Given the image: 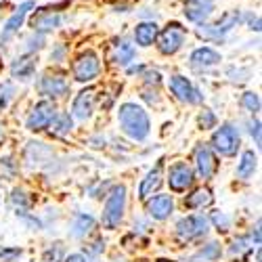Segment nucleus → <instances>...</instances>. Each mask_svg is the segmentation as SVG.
<instances>
[{
    "mask_svg": "<svg viewBox=\"0 0 262 262\" xmlns=\"http://www.w3.org/2000/svg\"><path fill=\"white\" fill-rule=\"evenodd\" d=\"M118 120L122 130L133 141H145L149 137V130H151L149 116L137 103H124L118 112Z\"/></svg>",
    "mask_w": 262,
    "mask_h": 262,
    "instance_id": "nucleus-1",
    "label": "nucleus"
},
{
    "mask_svg": "<svg viewBox=\"0 0 262 262\" xmlns=\"http://www.w3.org/2000/svg\"><path fill=\"white\" fill-rule=\"evenodd\" d=\"M124 210H126V187H114L112 193L107 195V202L103 208V227L107 229H116L122 218H124Z\"/></svg>",
    "mask_w": 262,
    "mask_h": 262,
    "instance_id": "nucleus-2",
    "label": "nucleus"
},
{
    "mask_svg": "<svg viewBox=\"0 0 262 262\" xmlns=\"http://www.w3.org/2000/svg\"><path fill=\"white\" fill-rule=\"evenodd\" d=\"M212 145L221 156H235L239 149V133L231 124H223L221 128L212 135Z\"/></svg>",
    "mask_w": 262,
    "mask_h": 262,
    "instance_id": "nucleus-3",
    "label": "nucleus"
},
{
    "mask_svg": "<svg viewBox=\"0 0 262 262\" xmlns=\"http://www.w3.org/2000/svg\"><path fill=\"white\" fill-rule=\"evenodd\" d=\"M210 229V223L206 216H187V218H181V221L177 223V235L179 239H183V242H191V239H198V237H204Z\"/></svg>",
    "mask_w": 262,
    "mask_h": 262,
    "instance_id": "nucleus-4",
    "label": "nucleus"
},
{
    "mask_svg": "<svg viewBox=\"0 0 262 262\" xmlns=\"http://www.w3.org/2000/svg\"><path fill=\"white\" fill-rule=\"evenodd\" d=\"M239 13L237 11H233V13H227L218 24H214V26H206V24H202L200 28H198V36H202L204 40H223L233 28H237V24H239Z\"/></svg>",
    "mask_w": 262,
    "mask_h": 262,
    "instance_id": "nucleus-5",
    "label": "nucleus"
},
{
    "mask_svg": "<svg viewBox=\"0 0 262 262\" xmlns=\"http://www.w3.org/2000/svg\"><path fill=\"white\" fill-rule=\"evenodd\" d=\"M99 72H101V63H99L97 53L93 51L82 53L74 63V78L78 82H91L99 76Z\"/></svg>",
    "mask_w": 262,
    "mask_h": 262,
    "instance_id": "nucleus-6",
    "label": "nucleus"
},
{
    "mask_svg": "<svg viewBox=\"0 0 262 262\" xmlns=\"http://www.w3.org/2000/svg\"><path fill=\"white\" fill-rule=\"evenodd\" d=\"M185 36H187V32H185V28H181L179 24H172V26H168L164 32H160L158 34V49H160V53H164V55H174L181 47H183V42H185Z\"/></svg>",
    "mask_w": 262,
    "mask_h": 262,
    "instance_id": "nucleus-7",
    "label": "nucleus"
},
{
    "mask_svg": "<svg viewBox=\"0 0 262 262\" xmlns=\"http://www.w3.org/2000/svg\"><path fill=\"white\" fill-rule=\"evenodd\" d=\"M57 114V109H55V103L51 101H40L34 109H32V114L28 118V128L34 130V133H38V130H45L51 120L55 118Z\"/></svg>",
    "mask_w": 262,
    "mask_h": 262,
    "instance_id": "nucleus-8",
    "label": "nucleus"
},
{
    "mask_svg": "<svg viewBox=\"0 0 262 262\" xmlns=\"http://www.w3.org/2000/svg\"><path fill=\"white\" fill-rule=\"evenodd\" d=\"M170 91H172V95L177 97L179 101H183V103H202V95H200V91L195 89V86L187 80V78H183V76H172L170 78Z\"/></svg>",
    "mask_w": 262,
    "mask_h": 262,
    "instance_id": "nucleus-9",
    "label": "nucleus"
},
{
    "mask_svg": "<svg viewBox=\"0 0 262 262\" xmlns=\"http://www.w3.org/2000/svg\"><path fill=\"white\" fill-rule=\"evenodd\" d=\"M193 156H195V168H198L200 177L206 179V181L212 179L216 174V170H218V162H216V158L212 154V149L208 145H198Z\"/></svg>",
    "mask_w": 262,
    "mask_h": 262,
    "instance_id": "nucleus-10",
    "label": "nucleus"
},
{
    "mask_svg": "<svg viewBox=\"0 0 262 262\" xmlns=\"http://www.w3.org/2000/svg\"><path fill=\"white\" fill-rule=\"evenodd\" d=\"M168 183H170V189L172 191H187L191 185H193V170L189 164L185 162H179L170 168V174H168Z\"/></svg>",
    "mask_w": 262,
    "mask_h": 262,
    "instance_id": "nucleus-11",
    "label": "nucleus"
},
{
    "mask_svg": "<svg viewBox=\"0 0 262 262\" xmlns=\"http://www.w3.org/2000/svg\"><path fill=\"white\" fill-rule=\"evenodd\" d=\"M95 99H97L95 89H86V91L78 93V97L74 99V105H72V116L76 120H89L95 109Z\"/></svg>",
    "mask_w": 262,
    "mask_h": 262,
    "instance_id": "nucleus-12",
    "label": "nucleus"
},
{
    "mask_svg": "<svg viewBox=\"0 0 262 262\" xmlns=\"http://www.w3.org/2000/svg\"><path fill=\"white\" fill-rule=\"evenodd\" d=\"M212 11H214L212 0H187L185 3V17L200 26L212 15Z\"/></svg>",
    "mask_w": 262,
    "mask_h": 262,
    "instance_id": "nucleus-13",
    "label": "nucleus"
},
{
    "mask_svg": "<svg viewBox=\"0 0 262 262\" xmlns=\"http://www.w3.org/2000/svg\"><path fill=\"white\" fill-rule=\"evenodd\" d=\"M32 9H34V3H32V0H28V3H24L9 17V21L5 24V30H3V40H9V38H13L19 32V28L24 26V21H26V17H28V13Z\"/></svg>",
    "mask_w": 262,
    "mask_h": 262,
    "instance_id": "nucleus-14",
    "label": "nucleus"
},
{
    "mask_svg": "<svg viewBox=\"0 0 262 262\" xmlns=\"http://www.w3.org/2000/svg\"><path fill=\"white\" fill-rule=\"evenodd\" d=\"M162 170H164V160H160L156 164V168L143 179V183L139 187V198L141 200H147L149 195H154L160 189V185H162Z\"/></svg>",
    "mask_w": 262,
    "mask_h": 262,
    "instance_id": "nucleus-15",
    "label": "nucleus"
},
{
    "mask_svg": "<svg viewBox=\"0 0 262 262\" xmlns=\"http://www.w3.org/2000/svg\"><path fill=\"white\" fill-rule=\"evenodd\" d=\"M174 210V204H172V198L170 195H156L154 200L147 202V212L151 218H156V221H164L168 218Z\"/></svg>",
    "mask_w": 262,
    "mask_h": 262,
    "instance_id": "nucleus-16",
    "label": "nucleus"
},
{
    "mask_svg": "<svg viewBox=\"0 0 262 262\" xmlns=\"http://www.w3.org/2000/svg\"><path fill=\"white\" fill-rule=\"evenodd\" d=\"M38 89L42 95H49V97H63L65 93H68L70 84L68 80H65L63 76H45L40 80Z\"/></svg>",
    "mask_w": 262,
    "mask_h": 262,
    "instance_id": "nucleus-17",
    "label": "nucleus"
},
{
    "mask_svg": "<svg viewBox=\"0 0 262 262\" xmlns=\"http://www.w3.org/2000/svg\"><path fill=\"white\" fill-rule=\"evenodd\" d=\"M216 63H221V55H218L214 49H210V47L195 49L191 53V65L195 70H208V68H214Z\"/></svg>",
    "mask_w": 262,
    "mask_h": 262,
    "instance_id": "nucleus-18",
    "label": "nucleus"
},
{
    "mask_svg": "<svg viewBox=\"0 0 262 262\" xmlns=\"http://www.w3.org/2000/svg\"><path fill=\"white\" fill-rule=\"evenodd\" d=\"M158 34H160V30L154 21H143V24H139L135 28V40L139 47H151L156 42Z\"/></svg>",
    "mask_w": 262,
    "mask_h": 262,
    "instance_id": "nucleus-19",
    "label": "nucleus"
},
{
    "mask_svg": "<svg viewBox=\"0 0 262 262\" xmlns=\"http://www.w3.org/2000/svg\"><path fill=\"white\" fill-rule=\"evenodd\" d=\"M61 26V17L57 13H40L38 17L32 19V28L38 32V34H45V32H51L55 28Z\"/></svg>",
    "mask_w": 262,
    "mask_h": 262,
    "instance_id": "nucleus-20",
    "label": "nucleus"
},
{
    "mask_svg": "<svg viewBox=\"0 0 262 262\" xmlns=\"http://www.w3.org/2000/svg\"><path fill=\"white\" fill-rule=\"evenodd\" d=\"M34 70H36V57H30V55L13 61V65H11V74H13L15 78H19V80L32 78Z\"/></svg>",
    "mask_w": 262,
    "mask_h": 262,
    "instance_id": "nucleus-21",
    "label": "nucleus"
},
{
    "mask_svg": "<svg viewBox=\"0 0 262 262\" xmlns=\"http://www.w3.org/2000/svg\"><path fill=\"white\" fill-rule=\"evenodd\" d=\"M214 202V195L210 189L202 187V189H195L189 198L185 200V206L191 208V210H198V208H206V206H212Z\"/></svg>",
    "mask_w": 262,
    "mask_h": 262,
    "instance_id": "nucleus-22",
    "label": "nucleus"
},
{
    "mask_svg": "<svg viewBox=\"0 0 262 262\" xmlns=\"http://www.w3.org/2000/svg\"><path fill=\"white\" fill-rule=\"evenodd\" d=\"M47 128L51 130L53 137H65V135H70V130L74 128L72 116L70 114H55V118L51 120V124Z\"/></svg>",
    "mask_w": 262,
    "mask_h": 262,
    "instance_id": "nucleus-23",
    "label": "nucleus"
},
{
    "mask_svg": "<svg viewBox=\"0 0 262 262\" xmlns=\"http://www.w3.org/2000/svg\"><path fill=\"white\" fill-rule=\"evenodd\" d=\"M112 59H114V63H118V65H128L130 61L135 59V47L130 45L128 40H120L118 45H116V49H114Z\"/></svg>",
    "mask_w": 262,
    "mask_h": 262,
    "instance_id": "nucleus-24",
    "label": "nucleus"
},
{
    "mask_svg": "<svg viewBox=\"0 0 262 262\" xmlns=\"http://www.w3.org/2000/svg\"><path fill=\"white\" fill-rule=\"evenodd\" d=\"M256 162H258V158H256L254 151H244L242 162H239V166H237V177L248 181L254 174V170H256Z\"/></svg>",
    "mask_w": 262,
    "mask_h": 262,
    "instance_id": "nucleus-25",
    "label": "nucleus"
},
{
    "mask_svg": "<svg viewBox=\"0 0 262 262\" xmlns=\"http://www.w3.org/2000/svg\"><path fill=\"white\" fill-rule=\"evenodd\" d=\"M254 250V239L252 237H237L233 246H231V256L237 260H246L250 256V252Z\"/></svg>",
    "mask_w": 262,
    "mask_h": 262,
    "instance_id": "nucleus-26",
    "label": "nucleus"
},
{
    "mask_svg": "<svg viewBox=\"0 0 262 262\" xmlns=\"http://www.w3.org/2000/svg\"><path fill=\"white\" fill-rule=\"evenodd\" d=\"M221 254H223L221 246H218L216 242H212V244L204 246L198 254H193L191 262H212V260H218V258H221Z\"/></svg>",
    "mask_w": 262,
    "mask_h": 262,
    "instance_id": "nucleus-27",
    "label": "nucleus"
},
{
    "mask_svg": "<svg viewBox=\"0 0 262 262\" xmlns=\"http://www.w3.org/2000/svg\"><path fill=\"white\" fill-rule=\"evenodd\" d=\"M95 227V218L89 216V214H78L76 221H74V231L72 235L74 237H86V233H91V229Z\"/></svg>",
    "mask_w": 262,
    "mask_h": 262,
    "instance_id": "nucleus-28",
    "label": "nucleus"
},
{
    "mask_svg": "<svg viewBox=\"0 0 262 262\" xmlns=\"http://www.w3.org/2000/svg\"><path fill=\"white\" fill-rule=\"evenodd\" d=\"M15 97V86L13 82H3L0 84V112L11 103V99Z\"/></svg>",
    "mask_w": 262,
    "mask_h": 262,
    "instance_id": "nucleus-29",
    "label": "nucleus"
},
{
    "mask_svg": "<svg viewBox=\"0 0 262 262\" xmlns=\"http://www.w3.org/2000/svg\"><path fill=\"white\" fill-rule=\"evenodd\" d=\"M242 103H244V107L248 109V112H252V114L260 112V97L256 93H246L242 97Z\"/></svg>",
    "mask_w": 262,
    "mask_h": 262,
    "instance_id": "nucleus-30",
    "label": "nucleus"
},
{
    "mask_svg": "<svg viewBox=\"0 0 262 262\" xmlns=\"http://www.w3.org/2000/svg\"><path fill=\"white\" fill-rule=\"evenodd\" d=\"M212 223L216 225L218 231H229L231 229V221H229V216H225L223 212H212Z\"/></svg>",
    "mask_w": 262,
    "mask_h": 262,
    "instance_id": "nucleus-31",
    "label": "nucleus"
},
{
    "mask_svg": "<svg viewBox=\"0 0 262 262\" xmlns=\"http://www.w3.org/2000/svg\"><path fill=\"white\" fill-rule=\"evenodd\" d=\"M216 126V116L210 112V109H204V112L200 114V128L204 130H210Z\"/></svg>",
    "mask_w": 262,
    "mask_h": 262,
    "instance_id": "nucleus-32",
    "label": "nucleus"
},
{
    "mask_svg": "<svg viewBox=\"0 0 262 262\" xmlns=\"http://www.w3.org/2000/svg\"><path fill=\"white\" fill-rule=\"evenodd\" d=\"M19 256H21L19 248H3V250H0V260H3V262H13Z\"/></svg>",
    "mask_w": 262,
    "mask_h": 262,
    "instance_id": "nucleus-33",
    "label": "nucleus"
},
{
    "mask_svg": "<svg viewBox=\"0 0 262 262\" xmlns=\"http://www.w3.org/2000/svg\"><path fill=\"white\" fill-rule=\"evenodd\" d=\"M42 45H45V36L42 34H36V36H30L28 38V51L32 53V51H38V49H42Z\"/></svg>",
    "mask_w": 262,
    "mask_h": 262,
    "instance_id": "nucleus-34",
    "label": "nucleus"
},
{
    "mask_svg": "<svg viewBox=\"0 0 262 262\" xmlns=\"http://www.w3.org/2000/svg\"><path fill=\"white\" fill-rule=\"evenodd\" d=\"M11 202H13L15 206H21V208H26V206L30 204V200L26 198V193H24V191H19V189H15V191H13Z\"/></svg>",
    "mask_w": 262,
    "mask_h": 262,
    "instance_id": "nucleus-35",
    "label": "nucleus"
},
{
    "mask_svg": "<svg viewBox=\"0 0 262 262\" xmlns=\"http://www.w3.org/2000/svg\"><path fill=\"white\" fill-rule=\"evenodd\" d=\"M55 248H57L55 252H53V250H49V252L45 254L47 262H49L51 258H53V262H59V260H61V256H63V246H61V244H55Z\"/></svg>",
    "mask_w": 262,
    "mask_h": 262,
    "instance_id": "nucleus-36",
    "label": "nucleus"
},
{
    "mask_svg": "<svg viewBox=\"0 0 262 262\" xmlns=\"http://www.w3.org/2000/svg\"><path fill=\"white\" fill-rule=\"evenodd\" d=\"M145 80H147L149 84H160V82H162V76H160V72H147V74H145Z\"/></svg>",
    "mask_w": 262,
    "mask_h": 262,
    "instance_id": "nucleus-37",
    "label": "nucleus"
},
{
    "mask_svg": "<svg viewBox=\"0 0 262 262\" xmlns=\"http://www.w3.org/2000/svg\"><path fill=\"white\" fill-rule=\"evenodd\" d=\"M252 135H254V139H256V145H260V122H258V120H256L254 126H252Z\"/></svg>",
    "mask_w": 262,
    "mask_h": 262,
    "instance_id": "nucleus-38",
    "label": "nucleus"
},
{
    "mask_svg": "<svg viewBox=\"0 0 262 262\" xmlns=\"http://www.w3.org/2000/svg\"><path fill=\"white\" fill-rule=\"evenodd\" d=\"M65 262H86V260H84L82 254H72V256L65 258Z\"/></svg>",
    "mask_w": 262,
    "mask_h": 262,
    "instance_id": "nucleus-39",
    "label": "nucleus"
},
{
    "mask_svg": "<svg viewBox=\"0 0 262 262\" xmlns=\"http://www.w3.org/2000/svg\"><path fill=\"white\" fill-rule=\"evenodd\" d=\"M250 26H252V30L260 32V19H258V17H256V19H252V21H250Z\"/></svg>",
    "mask_w": 262,
    "mask_h": 262,
    "instance_id": "nucleus-40",
    "label": "nucleus"
},
{
    "mask_svg": "<svg viewBox=\"0 0 262 262\" xmlns=\"http://www.w3.org/2000/svg\"><path fill=\"white\" fill-rule=\"evenodd\" d=\"M5 3H7V0H0V9H3V5H5Z\"/></svg>",
    "mask_w": 262,
    "mask_h": 262,
    "instance_id": "nucleus-41",
    "label": "nucleus"
},
{
    "mask_svg": "<svg viewBox=\"0 0 262 262\" xmlns=\"http://www.w3.org/2000/svg\"><path fill=\"white\" fill-rule=\"evenodd\" d=\"M0 141H3V128H0Z\"/></svg>",
    "mask_w": 262,
    "mask_h": 262,
    "instance_id": "nucleus-42",
    "label": "nucleus"
},
{
    "mask_svg": "<svg viewBox=\"0 0 262 262\" xmlns=\"http://www.w3.org/2000/svg\"><path fill=\"white\" fill-rule=\"evenodd\" d=\"M158 262H172V260H158Z\"/></svg>",
    "mask_w": 262,
    "mask_h": 262,
    "instance_id": "nucleus-43",
    "label": "nucleus"
}]
</instances>
